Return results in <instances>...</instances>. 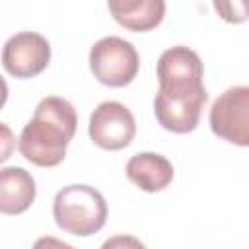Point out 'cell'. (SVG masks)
<instances>
[{
  "label": "cell",
  "mask_w": 249,
  "mask_h": 249,
  "mask_svg": "<svg viewBox=\"0 0 249 249\" xmlns=\"http://www.w3.org/2000/svg\"><path fill=\"white\" fill-rule=\"evenodd\" d=\"M31 249H74V247L64 243V241H60V239H56V237H53V235H45V237H39L33 243Z\"/></svg>",
  "instance_id": "9a60e30c"
},
{
  "label": "cell",
  "mask_w": 249,
  "mask_h": 249,
  "mask_svg": "<svg viewBox=\"0 0 249 249\" xmlns=\"http://www.w3.org/2000/svg\"><path fill=\"white\" fill-rule=\"evenodd\" d=\"M113 18L130 31H150L161 23L165 16L163 0H109Z\"/></svg>",
  "instance_id": "8fae6325"
},
{
  "label": "cell",
  "mask_w": 249,
  "mask_h": 249,
  "mask_svg": "<svg viewBox=\"0 0 249 249\" xmlns=\"http://www.w3.org/2000/svg\"><path fill=\"white\" fill-rule=\"evenodd\" d=\"M6 99H8V84H6V80L0 76V109L4 107Z\"/></svg>",
  "instance_id": "2e32d148"
},
{
  "label": "cell",
  "mask_w": 249,
  "mask_h": 249,
  "mask_svg": "<svg viewBox=\"0 0 249 249\" xmlns=\"http://www.w3.org/2000/svg\"><path fill=\"white\" fill-rule=\"evenodd\" d=\"M51 60L49 41L35 31L12 35L2 49V64L16 78H33L41 74Z\"/></svg>",
  "instance_id": "52a82bcc"
},
{
  "label": "cell",
  "mask_w": 249,
  "mask_h": 249,
  "mask_svg": "<svg viewBox=\"0 0 249 249\" xmlns=\"http://www.w3.org/2000/svg\"><path fill=\"white\" fill-rule=\"evenodd\" d=\"M202 74V60L193 49L185 45L171 47L163 51L158 60V93L165 97H193L204 93Z\"/></svg>",
  "instance_id": "3957f363"
},
{
  "label": "cell",
  "mask_w": 249,
  "mask_h": 249,
  "mask_svg": "<svg viewBox=\"0 0 249 249\" xmlns=\"http://www.w3.org/2000/svg\"><path fill=\"white\" fill-rule=\"evenodd\" d=\"M101 249H146V245L134 235H113L103 241Z\"/></svg>",
  "instance_id": "7c38bea8"
},
{
  "label": "cell",
  "mask_w": 249,
  "mask_h": 249,
  "mask_svg": "<svg viewBox=\"0 0 249 249\" xmlns=\"http://www.w3.org/2000/svg\"><path fill=\"white\" fill-rule=\"evenodd\" d=\"M243 2H235V4H231V2H214V8L222 14V18L224 19H228V21H243L245 18H241V16H237L235 14V8H239Z\"/></svg>",
  "instance_id": "5bb4252c"
},
{
  "label": "cell",
  "mask_w": 249,
  "mask_h": 249,
  "mask_svg": "<svg viewBox=\"0 0 249 249\" xmlns=\"http://www.w3.org/2000/svg\"><path fill=\"white\" fill-rule=\"evenodd\" d=\"M210 128L226 142L247 146L249 144V88H228L210 107Z\"/></svg>",
  "instance_id": "5b68a950"
},
{
  "label": "cell",
  "mask_w": 249,
  "mask_h": 249,
  "mask_svg": "<svg viewBox=\"0 0 249 249\" xmlns=\"http://www.w3.org/2000/svg\"><path fill=\"white\" fill-rule=\"evenodd\" d=\"M88 134L103 150H123L136 134V121L130 109L119 101H103L89 115Z\"/></svg>",
  "instance_id": "8992f818"
},
{
  "label": "cell",
  "mask_w": 249,
  "mask_h": 249,
  "mask_svg": "<svg viewBox=\"0 0 249 249\" xmlns=\"http://www.w3.org/2000/svg\"><path fill=\"white\" fill-rule=\"evenodd\" d=\"M37 195L35 179L23 167H0V212L14 216L25 212Z\"/></svg>",
  "instance_id": "30bf717a"
},
{
  "label": "cell",
  "mask_w": 249,
  "mask_h": 249,
  "mask_svg": "<svg viewBox=\"0 0 249 249\" xmlns=\"http://www.w3.org/2000/svg\"><path fill=\"white\" fill-rule=\"evenodd\" d=\"M126 177L138 189L146 193L163 191L173 181V165L171 161L156 152H140L134 154L126 161Z\"/></svg>",
  "instance_id": "9c48e42d"
},
{
  "label": "cell",
  "mask_w": 249,
  "mask_h": 249,
  "mask_svg": "<svg viewBox=\"0 0 249 249\" xmlns=\"http://www.w3.org/2000/svg\"><path fill=\"white\" fill-rule=\"evenodd\" d=\"M206 101H208L206 91L193 97H165L161 93H156L154 113L158 123L165 130L185 134L196 128Z\"/></svg>",
  "instance_id": "ba28073f"
},
{
  "label": "cell",
  "mask_w": 249,
  "mask_h": 249,
  "mask_svg": "<svg viewBox=\"0 0 249 249\" xmlns=\"http://www.w3.org/2000/svg\"><path fill=\"white\" fill-rule=\"evenodd\" d=\"M16 150V136L6 123H0V163H4Z\"/></svg>",
  "instance_id": "4fadbf2b"
},
{
  "label": "cell",
  "mask_w": 249,
  "mask_h": 249,
  "mask_svg": "<svg viewBox=\"0 0 249 249\" xmlns=\"http://www.w3.org/2000/svg\"><path fill=\"white\" fill-rule=\"evenodd\" d=\"M78 115L74 105L58 95L39 101L31 121L23 126L18 148L21 156L39 167H54L66 156V146L74 138Z\"/></svg>",
  "instance_id": "6da1fadb"
},
{
  "label": "cell",
  "mask_w": 249,
  "mask_h": 249,
  "mask_svg": "<svg viewBox=\"0 0 249 249\" xmlns=\"http://www.w3.org/2000/svg\"><path fill=\"white\" fill-rule=\"evenodd\" d=\"M53 216L60 230L72 235H93L107 220V202L103 195L84 183L62 187L53 202Z\"/></svg>",
  "instance_id": "7a4b0ae2"
},
{
  "label": "cell",
  "mask_w": 249,
  "mask_h": 249,
  "mask_svg": "<svg viewBox=\"0 0 249 249\" xmlns=\"http://www.w3.org/2000/svg\"><path fill=\"white\" fill-rule=\"evenodd\" d=\"M138 68L140 56L134 45L123 37H103L89 49V70L103 86L123 88L130 84L136 78Z\"/></svg>",
  "instance_id": "277c9868"
}]
</instances>
